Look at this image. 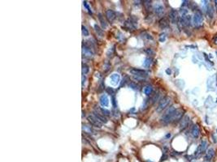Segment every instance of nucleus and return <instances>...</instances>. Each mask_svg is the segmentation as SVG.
<instances>
[{
	"instance_id": "obj_1",
	"label": "nucleus",
	"mask_w": 217,
	"mask_h": 162,
	"mask_svg": "<svg viewBox=\"0 0 217 162\" xmlns=\"http://www.w3.org/2000/svg\"><path fill=\"white\" fill-rule=\"evenodd\" d=\"M184 109H175L174 106H171L169 109L164 113L161 118V122L164 125H168L169 123H175L179 120H181L184 116Z\"/></svg>"
},
{
	"instance_id": "obj_2",
	"label": "nucleus",
	"mask_w": 217,
	"mask_h": 162,
	"mask_svg": "<svg viewBox=\"0 0 217 162\" xmlns=\"http://www.w3.org/2000/svg\"><path fill=\"white\" fill-rule=\"evenodd\" d=\"M130 73L133 76V78L136 80H144L145 78L147 76V73L143 71V70H140V69H137V68H132L130 70Z\"/></svg>"
},
{
	"instance_id": "obj_3",
	"label": "nucleus",
	"mask_w": 217,
	"mask_h": 162,
	"mask_svg": "<svg viewBox=\"0 0 217 162\" xmlns=\"http://www.w3.org/2000/svg\"><path fill=\"white\" fill-rule=\"evenodd\" d=\"M206 148H207V142H206V140H202L200 144L197 147L196 150L194 152V156H195V158H199L200 156H202V155L203 154V152H205Z\"/></svg>"
},
{
	"instance_id": "obj_4",
	"label": "nucleus",
	"mask_w": 217,
	"mask_h": 162,
	"mask_svg": "<svg viewBox=\"0 0 217 162\" xmlns=\"http://www.w3.org/2000/svg\"><path fill=\"white\" fill-rule=\"evenodd\" d=\"M202 22H203V15H202V11L197 10L193 16V24L194 26L198 28V27L202 26Z\"/></svg>"
},
{
	"instance_id": "obj_5",
	"label": "nucleus",
	"mask_w": 217,
	"mask_h": 162,
	"mask_svg": "<svg viewBox=\"0 0 217 162\" xmlns=\"http://www.w3.org/2000/svg\"><path fill=\"white\" fill-rule=\"evenodd\" d=\"M137 24V19L136 17H134V15H132L130 19H127L124 25L127 30H134L136 29V27Z\"/></svg>"
},
{
	"instance_id": "obj_6",
	"label": "nucleus",
	"mask_w": 217,
	"mask_h": 162,
	"mask_svg": "<svg viewBox=\"0 0 217 162\" xmlns=\"http://www.w3.org/2000/svg\"><path fill=\"white\" fill-rule=\"evenodd\" d=\"M170 102H171V98L169 97H164V98H162V99L160 100L159 105H158V107L156 108L157 112H158V113L162 112L164 109H166V108L169 106Z\"/></svg>"
},
{
	"instance_id": "obj_7",
	"label": "nucleus",
	"mask_w": 217,
	"mask_h": 162,
	"mask_svg": "<svg viewBox=\"0 0 217 162\" xmlns=\"http://www.w3.org/2000/svg\"><path fill=\"white\" fill-rule=\"evenodd\" d=\"M180 24L183 27V28H188L191 25L192 23V18L190 15H182L179 19Z\"/></svg>"
},
{
	"instance_id": "obj_8",
	"label": "nucleus",
	"mask_w": 217,
	"mask_h": 162,
	"mask_svg": "<svg viewBox=\"0 0 217 162\" xmlns=\"http://www.w3.org/2000/svg\"><path fill=\"white\" fill-rule=\"evenodd\" d=\"M153 10H154L155 14L157 16H159V17L163 16V15L164 14V11H165L164 6L160 3L155 4V5L154 6V8H153Z\"/></svg>"
},
{
	"instance_id": "obj_9",
	"label": "nucleus",
	"mask_w": 217,
	"mask_h": 162,
	"mask_svg": "<svg viewBox=\"0 0 217 162\" xmlns=\"http://www.w3.org/2000/svg\"><path fill=\"white\" fill-rule=\"evenodd\" d=\"M87 119L88 121L90 122V123L93 127H97V128H101V127H102V122H99L93 114L89 115L87 117Z\"/></svg>"
},
{
	"instance_id": "obj_10",
	"label": "nucleus",
	"mask_w": 217,
	"mask_h": 162,
	"mask_svg": "<svg viewBox=\"0 0 217 162\" xmlns=\"http://www.w3.org/2000/svg\"><path fill=\"white\" fill-rule=\"evenodd\" d=\"M190 116L187 115V114L186 115H185V116L181 118V120L180 122L179 125V127L181 131H183V130H185L186 128H187V127L189 126V123H190Z\"/></svg>"
},
{
	"instance_id": "obj_11",
	"label": "nucleus",
	"mask_w": 217,
	"mask_h": 162,
	"mask_svg": "<svg viewBox=\"0 0 217 162\" xmlns=\"http://www.w3.org/2000/svg\"><path fill=\"white\" fill-rule=\"evenodd\" d=\"M82 54L85 57H86L88 58H91L94 57V52L92 50L91 47H90L89 45H85L82 46Z\"/></svg>"
},
{
	"instance_id": "obj_12",
	"label": "nucleus",
	"mask_w": 217,
	"mask_h": 162,
	"mask_svg": "<svg viewBox=\"0 0 217 162\" xmlns=\"http://www.w3.org/2000/svg\"><path fill=\"white\" fill-rule=\"evenodd\" d=\"M169 19H170L172 24H175L177 23L180 18L178 17V12H177L176 10H174V9L171 10V11L169 12Z\"/></svg>"
},
{
	"instance_id": "obj_13",
	"label": "nucleus",
	"mask_w": 217,
	"mask_h": 162,
	"mask_svg": "<svg viewBox=\"0 0 217 162\" xmlns=\"http://www.w3.org/2000/svg\"><path fill=\"white\" fill-rule=\"evenodd\" d=\"M216 76H210L207 82H206V85H207V90L208 91H214L215 90V83H216Z\"/></svg>"
},
{
	"instance_id": "obj_14",
	"label": "nucleus",
	"mask_w": 217,
	"mask_h": 162,
	"mask_svg": "<svg viewBox=\"0 0 217 162\" xmlns=\"http://www.w3.org/2000/svg\"><path fill=\"white\" fill-rule=\"evenodd\" d=\"M106 17L109 22H113L116 19V13L113 10L108 9L106 11Z\"/></svg>"
},
{
	"instance_id": "obj_15",
	"label": "nucleus",
	"mask_w": 217,
	"mask_h": 162,
	"mask_svg": "<svg viewBox=\"0 0 217 162\" xmlns=\"http://www.w3.org/2000/svg\"><path fill=\"white\" fill-rule=\"evenodd\" d=\"M99 103L103 108L109 106V98L107 94H103L99 97Z\"/></svg>"
},
{
	"instance_id": "obj_16",
	"label": "nucleus",
	"mask_w": 217,
	"mask_h": 162,
	"mask_svg": "<svg viewBox=\"0 0 217 162\" xmlns=\"http://www.w3.org/2000/svg\"><path fill=\"white\" fill-rule=\"evenodd\" d=\"M111 79V84L113 85V86H117L120 83V76L117 74V73H114V74H112L110 77Z\"/></svg>"
},
{
	"instance_id": "obj_17",
	"label": "nucleus",
	"mask_w": 217,
	"mask_h": 162,
	"mask_svg": "<svg viewBox=\"0 0 217 162\" xmlns=\"http://www.w3.org/2000/svg\"><path fill=\"white\" fill-rule=\"evenodd\" d=\"M215 154H216L215 149L212 148V147H210V148H208L206 150V152L205 154V160L206 161H208L210 162V161L215 156Z\"/></svg>"
},
{
	"instance_id": "obj_18",
	"label": "nucleus",
	"mask_w": 217,
	"mask_h": 162,
	"mask_svg": "<svg viewBox=\"0 0 217 162\" xmlns=\"http://www.w3.org/2000/svg\"><path fill=\"white\" fill-rule=\"evenodd\" d=\"M94 109H95V110L98 113H101L102 115L105 116V117H108V116H110L111 115L110 111L107 110V109H105V108H103V107H100V106H96L95 107H94Z\"/></svg>"
},
{
	"instance_id": "obj_19",
	"label": "nucleus",
	"mask_w": 217,
	"mask_h": 162,
	"mask_svg": "<svg viewBox=\"0 0 217 162\" xmlns=\"http://www.w3.org/2000/svg\"><path fill=\"white\" fill-rule=\"evenodd\" d=\"M93 115L94 116V117L98 119V120L100 122H102V123H107V119L106 118L105 116H103L102 115L101 113H98L96 110H94V112H93Z\"/></svg>"
},
{
	"instance_id": "obj_20",
	"label": "nucleus",
	"mask_w": 217,
	"mask_h": 162,
	"mask_svg": "<svg viewBox=\"0 0 217 162\" xmlns=\"http://www.w3.org/2000/svg\"><path fill=\"white\" fill-rule=\"evenodd\" d=\"M159 26L162 29H164L168 28L169 26V21H168V19L167 18H165V17L161 18L160 19V21H159Z\"/></svg>"
},
{
	"instance_id": "obj_21",
	"label": "nucleus",
	"mask_w": 217,
	"mask_h": 162,
	"mask_svg": "<svg viewBox=\"0 0 217 162\" xmlns=\"http://www.w3.org/2000/svg\"><path fill=\"white\" fill-rule=\"evenodd\" d=\"M191 135L195 139L198 138V136L200 135V129H199V127L198 125H194L193 126L192 130H191Z\"/></svg>"
},
{
	"instance_id": "obj_22",
	"label": "nucleus",
	"mask_w": 217,
	"mask_h": 162,
	"mask_svg": "<svg viewBox=\"0 0 217 162\" xmlns=\"http://www.w3.org/2000/svg\"><path fill=\"white\" fill-rule=\"evenodd\" d=\"M98 18H99V22H100V24H101L102 28H103V29H107V21L105 20V19H104V16H103L101 13H99V14H98Z\"/></svg>"
},
{
	"instance_id": "obj_23",
	"label": "nucleus",
	"mask_w": 217,
	"mask_h": 162,
	"mask_svg": "<svg viewBox=\"0 0 217 162\" xmlns=\"http://www.w3.org/2000/svg\"><path fill=\"white\" fill-rule=\"evenodd\" d=\"M206 15H207L208 19H211L212 18H213L214 9H213V8H212V7L211 6V5H209V6H208V8H207L206 11Z\"/></svg>"
},
{
	"instance_id": "obj_24",
	"label": "nucleus",
	"mask_w": 217,
	"mask_h": 162,
	"mask_svg": "<svg viewBox=\"0 0 217 162\" xmlns=\"http://www.w3.org/2000/svg\"><path fill=\"white\" fill-rule=\"evenodd\" d=\"M94 29H95V32L96 33H97V35H98L99 37H100V38H103V35H104V34H103V29H102L97 24H95L94 25Z\"/></svg>"
},
{
	"instance_id": "obj_25",
	"label": "nucleus",
	"mask_w": 217,
	"mask_h": 162,
	"mask_svg": "<svg viewBox=\"0 0 217 162\" xmlns=\"http://www.w3.org/2000/svg\"><path fill=\"white\" fill-rule=\"evenodd\" d=\"M143 92H144V93L146 95V96H150V95L152 93L153 88L150 86V85H146V86L144 88Z\"/></svg>"
},
{
	"instance_id": "obj_26",
	"label": "nucleus",
	"mask_w": 217,
	"mask_h": 162,
	"mask_svg": "<svg viewBox=\"0 0 217 162\" xmlns=\"http://www.w3.org/2000/svg\"><path fill=\"white\" fill-rule=\"evenodd\" d=\"M160 96H161V93H160V92H155L154 96L151 98V102H152V104H155V103H156L158 101H160Z\"/></svg>"
},
{
	"instance_id": "obj_27",
	"label": "nucleus",
	"mask_w": 217,
	"mask_h": 162,
	"mask_svg": "<svg viewBox=\"0 0 217 162\" xmlns=\"http://www.w3.org/2000/svg\"><path fill=\"white\" fill-rule=\"evenodd\" d=\"M152 64V59L150 58H146L143 62V67L148 68L150 67V65Z\"/></svg>"
},
{
	"instance_id": "obj_28",
	"label": "nucleus",
	"mask_w": 217,
	"mask_h": 162,
	"mask_svg": "<svg viewBox=\"0 0 217 162\" xmlns=\"http://www.w3.org/2000/svg\"><path fill=\"white\" fill-rule=\"evenodd\" d=\"M82 130L85 131V132H86V133H89V134H93L94 133V131H93V129L91 128V127H90V126H87V125H82Z\"/></svg>"
},
{
	"instance_id": "obj_29",
	"label": "nucleus",
	"mask_w": 217,
	"mask_h": 162,
	"mask_svg": "<svg viewBox=\"0 0 217 162\" xmlns=\"http://www.w3.org/2000/svg\"><path fill=\"white\" fill-rule=\"evenodd\" d=\"M90 71V68L86 64H82V68H81V72H82V75L85 76Z\"/></svg>"
},
{
	"instance_id": "obj_30",
	"label": "nucleus",
	"mask_w": 217,
	"mask_h": 162,
	"mask_svg": "<svg viewBox=\"0 0 217 162\" xmlns=\"http://www.w3.org/2000/svg\"><path fill=\"white\" fill-rule=\"evenodd\" d=\"M81 32H82V35H83L84 37H88V36L90 35V33H89V31H88L87 28L85 27L84 25L81 26Z\"/></svg>"
},
{
	"instance_id": "obj_31",
	"label": "nucleus",
	"mask_w": 217,
	"mask_h": 162,
	"mask_svg": "<svg viewBox=\"0 0 217 162\" xmlns=\"http://www.w3.org/2000/svg\"><path fill=\"white\" fill-rule=\"evenodd\" d=\"M83 5H84V7L86 8V10L89 11V13H90L92 14V11L90 10V6H89V4H88L87 1H83Z\"/></svg>"
},
{
	"instance_id": "obj_32",
	"label": "nucleus",
	"mask_w": 217,
	"mask_h": 162,
	"mask_svg": "<svg viewBox=\"0 0 217 162\" xmlns=\"http://www.w3.org/2000/svg\"><path fill=\"white\" fill-rule=\"evenodd\" d=\"M143 3H144V6L146 7V8L149 10L150 8V6H151V1H143Z\"/></svg>"
},
{
	"instance_id": "obj_33",
	"label": "nucleus",
	"mask_w": 217,
	"mask_h": 162,
	"mask_svg": "<svg viewBox=\"0 0 217 162\" xmlns=\"http://www.w3.org/2000/svg\"><path fill=\"white\" fill-rule=\"evenodd\" d=\"M160 42H164L166 40V34L165 33H161L160 35V38H159Z\"/></svg>"
},
{
	"instance_id": "obj_34",
	"label": "nucleus",
	"mask_w": 217,
	"mask_h": 162,
	"mask_svg": "<svg viewBox=\"0 0 217 162\" xmlns=\"http://www.w3.org/2000/svg\"><path fill=\"white\" fill-rule=\"evenodd\" d=\"M145 52L148 55H153L155 54V52L153 51L152 49H150V48H147V49H145Z\"/></svg>"
},
{
	"instance_id": "obj_35",
	"label": "nucleus",
	"mask_w": 217,
	"mask_h": 162,
	"mask_svg": "<svg viewBox=\"0 0 217 162\" xmlns=\"http://www.w3.org/2000/svg\"><path fill=\"white\" fill-rule=\"evenodd\" d=\"M106 90H107V92H108V94H110V95L114 94L115 91L112 88H107V89H106Z\"/></svg>"
},
{
	"instance_id": "obj_36",
	"label": "nucleus",
	"mask_w": 217,
	"mask_h": 162,
	"mask_svg": "<svg viewBox=\"0 0 217 162\" xmlns=\"http://www.w3.org/2000/svg\"><path fill=\"white\" fill-rule=\"evenodd\" d=\"M130 88H132L133 89H138V86H137V84L134 83V82H132V83H130Z\"/></svg>"
},
{
	"instance_id": "obj_37",
	"label": "nucleus",
	"mask_w": 217,
	"mask_h": 162,
	"mask_svg": "<svg viewBox=\"0 0 217 162\" xmlns=\"http://www.w3.org/2000/svg\"><path fill=\"white\" fill-rule=\"evenodd\" d=\"M111 102H112V105H113V107H114L115 109H116V108L117 106H116V98H115V97H112V101H111Z\"/></svg>"
},
{
	"instance_id": "obj_38",
	"label": "nucleus",
	"mask_w": 217,
	"mask_h": 162,
	"mask_svg": "<svg viewBox=\"0 0 217 162\" xmlns=\"http://www.w3.org/2000/svg\"><path fill=\"white\" fill-rule=\"evenodd\" d=\"M85 80H86V77H85V76H84V75H82V82H81L82 86H84L85 83Z\"/></svg>"
},
{
	"instance_id": "obj_39",
	"label": "nucleus",
	"mask_w": 217,
	"mask_h": 162,
	"mask_svg": "<svg viewBox=\"0 0 217 162\" xmlns=\"http://www.w3.org/2000/svg\"><path fill=\"white\" fill-rule=\"evenodd\" d=\"M166 73H167L168 75H171V73H172L171 69H169V68H168V69H167V70H166Z\"/></svg>"
},
{
	"instance_id": "obj_40",
	"label": "nucleus",
	"mask_w": 217,
	"mask_h": 162,
	"mask_svg": "<svg viewBox=\"0 0 217 162\" xmlns=\"http://www.w3.org/2000/svg\"><path fill=\"white\" fill-rule=\"evenodd\" d=\"M187 3H189L188 1H183L182 2V7H185V6H186Z\"/></svg>"
},
{
	"instance_id": "obj_41",
	"label": "nucleus",
	"mask_w": 217,
	"mask_h": 162,
	"mask_svg": "<svg viewBox=\"0 0 217 162\" xmlns=\"http://www.w3.org/2000/svg\"><path fill=\"white\" fill-rule=\"evenodd\" d=\"M212 137H213V139H214V142H215V143H216V142H217V137H216V136H215V135H212Z\"/></svg>"
},
{
	"instance_id": "obj_42",
	"label": "nucleus",
	"mask_w": 217,
	"mask_h": 162,
	"mask_svg": "<svg viewBox=\"0 0 217 162\" xmlns=\"http://www.w3.org/2000/svg\"><path fill=\"white\" fill-rule=\"evenodd\" d=\"M214 3H215V7H216V11H217V0L214 1Z\"/></svg>"
},
{
	"instance_id": "obj_43",
	"label": "nucleus",
	"mask_w": 217,
	"mask_h": 162,
	"mask_svg": "<svg viewBox=\"0 0 217 162\" xmlns=\"http://www.w3.org/2000/svg\"><path fill=\"white\" fill-rule=\"evenodd\" d=\"M214 43H215L216 45H217V37L214 39Z\"/></svg>"
},
{
	"instance_id": "obj_44",
	"label": "nucleus",
	"mask_w": 217,
	"mask_h": 162,
	"mask_svg": "<svg viewBox=\"0 0 217 162\" xmlns=\"http://www.w3.org/2000/svg\"><path fill=\"white\" fill-rule=\"evenodd\" d=\"M216 55H217V51H216Z\"/></svg>"
},
{
	"instance_id": "obj_45",
	"label": "nucleus",
	"mask_w": 217,
	"mask_h": 162,
	"mask_svg": "<svg viewBox=\"0 0 217 162\" xmlns=\"http://www.w3.org/2000/svg\"><path fill=\"white\" fill-rule=\"evenodd\" d=\"M216 104H217V98H216Z\"/></svg>"
},
{
	"instance_id": "obj_46",
	"label": "nucleus",
	"mask_w": 217,
	"mask_h": 162,
	"mask_svg": "<svg viewBox=\"0 0 217 162\" xmlns=\"http://www.w3.org/2000/svg\"><path fill=\"white\" fill-rule=\"evenodd\" d=\"M216 132H217V129H216Z\"/></svg>"
}]
</instances>
